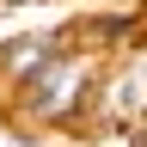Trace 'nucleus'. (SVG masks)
Instances as JSON below:
<instances>
[{
  "mask_svg": "<svg viewBox=\"0 0 147 147\" xmlns=\"http://www.w3.org/2000/svg\"><path fill=\"white\" fill-rule=\"evenodd\" d=\"M104 67H110L104 55H92L86 43H67L31 86H18L12 98H0V123H31V135H80L86 141Z\"/></svg>",
  "mask_w": 147,
  "mask_h": 147,
  "instance_id": "f257e3e1",
  "label": "nucleus"
},
{
  "mask_svg": "<svg viewBox=\"0 0 147 147\" xmlns=\"http://www.w3.org/2000/svg\"><path fill=\"white\" fill-rule=\"evenodd\" d=\"M141 123H147V55H123V61H110L104 80H98L86 141L92 135H135Z\"/></svg>",
  "mask_w": 147,
  "mask_h": 147,
  "instance_id": "f03ea898",
  "label": "nucleus"
},
{
  "mask_svg": "<svg viewBox=\"0 0 147 147\" xmlns=\"http://www.w3.org/2000/svg\"><path fill=\"white\" fill-rule=\"evenodd\" d=\"M67 43H74V18H61V25H31L12 43H0V98H12L18 86H31Z\"/></svg>",
  "mask_w": 147,
  "mask_h": 147,
  "instance_id": "7ed1b4c3",
  "label": "nucleus"
},
{
  "mask_svg": "<svg viewBox=\"0 0 147 147\" xmlns=\"http://www.w3.org/2000/svg\"><path fill=\"white\" fill-rule=\"evenodd\" d=\"M74 6L86 12V6H141V0H74Z\"/></svg>",
  "mask_w": 147,
  "mask_h": 147,
  "instance_id": "20e7f679",
  "label": "nucleus"
},
{
  "mask_svg": "<svg viewBox=\"0 0 147 147\" xmlns=\"http://www.w3.org/2000/svg\"><path fill=\"white\" fill-rule=\"evenodd\" d=\"M129 147H147V123H141V129H135V135H129Z\"/></svg>",
  "mask_w": 147,
  "mask_h": 147,
  "instance_id": "39448f33",
  "label": "nucleus"
},
{
  "mask_svg": "<svg viewBox=\"0 0 147 147\" xmlns=\"http://www.w3.org/2000/svg\"><path fill=\"white\" fill-rule=\"evenodd\" d=\"M6 6H49V0H6Z\"/></svg>",
  "mask_w": 147,
  "mask_h": 147,
  "instance_id": "423d86ee",
  "label": "nucleus"
},
{
  "mask_svg": "<svg viewBox=\"0 0 147 147\" xmlns=\"http://www.w3.org/2000/svg\"><path fill=\"white\" fill-rule=\"evenodd\" d=\"M141 18H147V0H141Z\"/></svg>",
  "mask_w": 147,
  "mask_h": 147,
  "instance_id": "0eeeda50",
  "label": "nucleus"
}]
</instances>
